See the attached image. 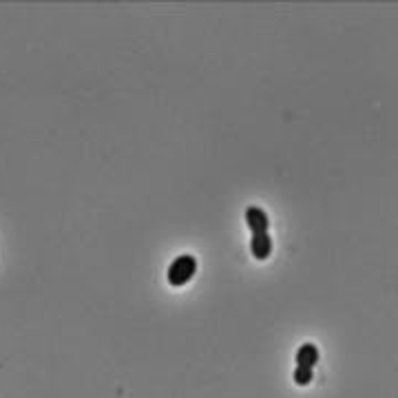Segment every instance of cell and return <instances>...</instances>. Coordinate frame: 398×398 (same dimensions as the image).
Here are the masks:
<instances>
[{"label": "cell", "mask_w": 398, "mask_h": 398, "mask_svg": "<svg viewBox=\"0 0 398 398\" xmlns=\"http://www.w3.org/2000/svg\"><path fill=\"white\" fill-rule=\"evenodd\" d=\"M312 377H314V372L308 370V367H297L295 370V383L297 385H310Z\"/></svg>", "instance_id": "obj_5"}, {"label": "cell", "mask_w": 398, "mask_h": 398, "mask_svg": "<svg viewBox=\"0 0 398 398\" xmlns=\"http://www.w3.org/2000/svg\"><path fill=\"white\" fill-rule=\"evenodd\" d=\"M317 361H319V349H317V345L303 343V345L299 347V352H297V367L314 370V365H317Z\"/></svg>", "instance_id": "obj_4"}, {"label": "cell", "mask_w": 398, "mask_h": 398, "mask_svg": "<svg viewBox=\"0 0 398 398\" xmlns=\"http://www.w3.org/2000/svg\"><path fill=\"white\" fill-rule=\"evenodd\" d=\"M197 272V259L193 254H182L178 257L171 266H168V284L175 286V288H180V286H186L189 281L195 277Z\"/></svg>", "instance_id": "obj_1"}, {"label": "cell", "mask_w": 398, "mask_h": 398, "mask_svg": "<svg viewBox=\"0 0 398 398\" xmlns=\"http://www.w3.org/2000/svg\"><path fill=\"white\" fill-rule=\"evenodd\" d=\"M245 224L252 230V235H259V232H268L270 219H268L266 210H261L259 206H248L245 208Z\"/></svg>", "instance_id": "obj_2"}, {"label": "cell", "mask_w": 398, "mask_h": 398, "mask_svg": "<svg viewBox=\"0 0 398 398\" xmlns=\"http://www.w3.org/2000/svg\"><path fill=\"white\" fill-rule=\"evenodd\" d=\"M250 252L254 259L266 261L272 252V237L268 232H259V235H252L250 239Z\"/></svg>", "instance_id": "obj_3"}]
</instances>
